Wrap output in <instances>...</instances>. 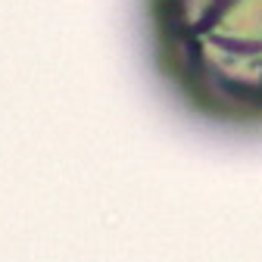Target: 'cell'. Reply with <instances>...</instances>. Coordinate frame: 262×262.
Returning <instances> with one entry per match:
<instances>
[{"mask_svg":"<svg viewBox=\"0 0 262 262\" xmlns=\"http://www.w3.org/2000/svg\"><path fill=\"white\" fill-rule=\"evenodd\" d=\"M147 66L200 128L262 138V0H138Z\"/></svg>","mask_w":262,"mask_h":262,"instance_id":"1","label":"cell"}]
</instances>
